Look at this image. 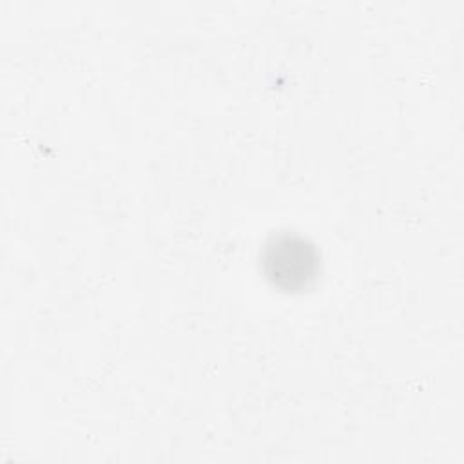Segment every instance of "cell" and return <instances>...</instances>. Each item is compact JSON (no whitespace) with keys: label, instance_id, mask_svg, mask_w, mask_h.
I'll return each mask as SVG.
<instances>
[{"label":"cell","instance_id":"1","mask_svg":"<svg viewBox=\"0 0 464 464\" xmlns=\"http://www.w3.org/2000/svg\"><path fill=\"white\" fill-rule=\"evenodd\" d=\"M266 276L283 288H295L314 276L317 256L303 237L283 234L274 237L265 248Z\"/></svg>","mask_w":464,"mask_h":464}]
</instances>
